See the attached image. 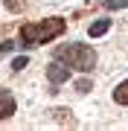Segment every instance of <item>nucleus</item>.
Returning a JSON list of instances; mask_svg holds the SVG:
<instances>
[{"instance_id":"obj_1","label":"nucleus","mask_w":128,"mask_h":131,"mask_svg":"<svg viewBox=\"0 0 128 131\" xmlns=\"http://www.w3.org/2000/svg\"><path fill=\"white\" fill-rule=\"evenodd\" d=\"M67 29V24L61 18H47V20H29L20 26V44L24 47H41V44L58 38Z\"/></svg>"},{"instance_id":"obj_2","label":"nucleus","mask_w":128,"mask_h":131,"mask_svg":"<svg viewBox=\"0 0 128 131\" xmlns=\"http://www.w3.org/2000/svg\"><path fill=\"white\" fill-rule=\"evenodd\" d=\"M52 58L64 61L70 70H82V73H87V70H93V67H96V50L90 47V44H82V41L64 44V47H55Z\"/></svg>"},{"instance_id":"obj_3","label":"nucleus","mask_w":128,"mask_h":131,"mask_svg":"<svg viewBox=\"0 0 128 131\" xmlns=\"http://www.w3.org/2000/svg\"><path fill=\"white\" fill-rule=\"evenodd\" d=\"M47 79L52 82V84H64L67 79H70V67H67V64H61V61H52V64L47 67Z\"/></svg>"},{"instance_id":"obj_4","label":"nucleus","mask_w":128,"mask_h":131,"mask_svg":"<svg viewBox=\"0 0 128 131\" xmlns=\"http://www.w3.org/2000/svg\"><path fill=\"white\" fill-rule=\"evenodd\" d=\"M15 108H18V102H15L12 90H0V119L12 117V114H15Z\"/></svg>"},{"instance_id":"obj_5","label":"nucleus","mask_w":128,"mask_h":131,"mask_svg":"<svg viewBox=\"0 0 128 131\" xmlns=\"http://www.w3.org/2000/svg\"><path fill=\"white\" fill-rule=\"evenodd\" d=\"M114 102L117 105H128V79L119 82L117 88H114Z\"/></svg>"},{"instance_id":"obj_6","label":"nucleus","mask_w":128,"mask_h":131,"mask_svg":"<svg viewBox=\"0 0 128 131\" xmlns=\"http://www.w3.org/2000/svg\"><path fill=\"white\" fill-rule=\"evenodd\" d=\"M111 29V20H96V24H90V29H87V35L90 38H99V35H105Z\"/></svg>"},{"instance_id":"obj_7","label":"nucleus","mask_w":128,"mask_h":131,"mask_svg":"<svg viewBox=\"0 0 128 131\" xmlns=\"http://www.w3.org/2000/svg\"><path fill=\"white\" fill-rule=\"evenodd\" d=\"M105 9L117 12V9H128V0H105Z\"/></svg>"},{"instance_id":"obj_8","label":"nucleus","mask_w":128,"mask_h":131,"mask_svg":"<svg viewBox=\"0 0 128 131\" xmlns=\"http://www.w3.org/2000/svg\"><path fill=\"white\" fill-rule=\"evenodd\" d=\"M76 90H79V93H87V90H93L90 79H79V82H76Z\"/></svg>"},{"instance_id":"obj_9","label":"nucleus","mask_w":128,"mask_h":131,"mask_svg":"<svg viewBox=\"0 0 128 131\" xmlns=\"http://www.w3.org/2000/svg\"><path fill=\"white\" fill-rule=\"evenodd\" d=\"M26 64H29V58H26V56H20V58H15V61H12V70L18 73V70H24Z\"/></svg>"}]
</instances>
